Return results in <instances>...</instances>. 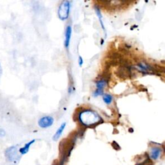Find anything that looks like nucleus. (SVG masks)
Returning <instances> with one entry per match:
<instances>
[{
  "label": "nucleus",
  "mask_w": 165,
  "mask_h": 165,
  "mask_svg": "<svg viewBox=\"0 0 165 165\" xmlns=\"http://www.w3.org/2000/svg\"><path fill=\"white\" fill-rule=\"evenodd\" d=\"M78 120L82 125L86 127L99 124L101 121H103L97 112L90 109H86L80 112L78 114Z\"/></svg>",
  "instance_id": "obj_1"
},
{
  "label": "nucleus",
  "mask_w": 165,
  "mask_h": 165,
  "mask_svg": "<svg viewBox=\"0 0 165 165\" xmlns=\"http://www.w3.org/2000/svg\"><path fill=\"white\" fill-rule=\"evenodd\" d=\"M70 7H71V4L69 1H64L60 4L58 9L57 14L59 18L61 20L65 21L68 19L70 12Z\"/></svg>",
  "instance_id": "obj_2"
},
{
  "label": "nucleus",
  "mask_w": 165,
  "mask_h": 165,
  "mask_svg": "<svg viewBox=\"0 0 165 165\" xmlns=\"http://www.w3.org/2000/svg\"><path fill=\"white\" fill-rule=\"evenodd\" d=\"M54 123V119L52 116H43L39 119L38 125L41 128H47L52 127Z\"/></svg>",
  "instance_id": "obj_3"
},
{
  "label": "nucleus",
  "mask_w": 165,
  "mask_h": 165,
  "mask_svg": "<svg viewBox=\"0 0 165 165\" xmlns=\"http://www.w3.org/2000/svg\"><path fill=\"white\" fill-rule=\"evenodd\" d=\"M108 81L105 79H101L98 80L96 82V90L93 93L94 97H97L99 96L103 95V90L107 84Z\"/></svg>",
  "instance_id": "obj_4"
},
{
  "label": "nucleus",
  "mask_w": 165,
  "mask_h": 165,
  "mask_svg": "<svg viewBox=\"0 0 165 165\" xmlns=\"http://www.w3.org/2000/svg\"><path fill=\"white\" fill-rule=\"evenodd\" d=\"M18 149L15 147H10L5 151V156L9 161H14L18 158Z\"/></svg>",
  "instance_id": "obj_5"
},
{
  "label": "nucleus",
  "mask_w": 165,
  "mask_h": 165,
  "mask_svg": "<svg viewBox=\"0 0 165 165\" xmlns=\"http://www.w3.org/2000/svg\"><path fill=\"white\" fill-rule=\"evenodd\" d=\"M72 27L70 25H68L66 27L65 30V41H64V45L66 49H69V46H70V40H71V37H72Z\"/></svg>",
  "instance_id": "obj_6"
},
{
  "label": "nucleus",
  "mask_w": 165,
  "mask_h": 165,
  "mask_svg": "<svg viewBox=\"0 0 165 165\" xmlns=\"http://www.w3.org/2000/svg\"><path fill=\"white\" fill-rule=\"evenodd\" d=\"M162 150L159 147H152L150 152V156L151 159L154 160H157L159 158V157L161 155Z\"/></svg>",
  "instance_id": "obj_7"
},
{
  "label": "nucleus",
  "mask_w": 165,
  "mask_h": 165,
  "mask_svg": "<svg viewBox=\"0 0 165 165\" xmlns=\"http://www.w3.org/2000/svg\"><path fill=\"white\" fill-rule=\"evenodd\" d=\"M66 126V123H63L61 125L60 127H59V128L57 130L56 133H54V135L53 136V140L56 141H57L60 138L61 135L63 134V133L65 129V127Z\"/></svg>",
  "instance_id": "obj_8"
},
{
  "label": "nucleus",
  "mask_w": 165,
  "mask_h": 165,
  "mask_svg": "<svg viewBox=\"0 0 165 165\" xmlns=\"http://www.w3.org/2000/svg\"><path fill=\"white\" fill-rule=\"evenodd\" d=\"M35 141H36V140H35V139H32V140L30 141L29 142L26 143L24 145V146H23L22 148H21L20 149H19V152L20 153V154L21 155H25V154H27V153L29 152V151L30 150V147L32 146V145L35 143Z\"/></svg>",
  "instance_id": "obj_9"
},
{
  "label": "nucleus",
  "mask_w": 165,
  "mask_h": 165,
  "mask_svg": "<svg viewBox=\"0 0 165 165\" xmlns=\"http://www.w3.org/2000/svg\"><path fill=\"white\" fill-rule=\"evenodd\" d=\"M95 11H96V14H97V16L98 19H99V23H100L101 28H102V29L103 30L104 32L106 33V29H105L104 23H103V15H102V14L101 13V10L99 9V7L95 6Z\"/></svg>",
  "instance_id": "obj_10"
},
{
  "label": "nucleus",
  "mask_w": 165,
  "mask_h": 165,
  "mask_svg": "<svg viewBox=\"0 0 165 165\" xmlns=\"http://www.w3.org/2000/svg\"><path fill=\"white\" fill-rule=\"evenodd\" d=\"M103 100L105 104L110 105L113 101V97L109 94H103Z\"/></svg>",
  "instance_id": "obj_11"
},
{
  "label": "nucleus",
  "mask_w": 165,
  "mask_h": 165,
  "mask_svg": "<svg viewBox=\"0 0 165 165\" xmlns=\"http://www.w3.org/2000/svg\"><path fill=\"white\" fill-rule=\"evenodd\" d=\"M78 63H79L80 66H82L83 65V59L81 56H80L79 59H78Z\"/></svg>",
  "instance_id": "obj_12"
},
{
  "label": "nucleus",
  "mask_w": 165,
  "mask_h": 165,
  "mask_svg": "<svg viewBox=\"0 0 165 165\" xmlns=\"http://www.w3.org/2000/svg\"><path fill=\"white\" fill-rule=\"evenodd\" d=\"M6 133H5V131L3 129H1L0 128V137H3L5 136Z\"/></svg>",
  "instance_id": "obj_13"
},
{
  "label": "nucleus",
  "mask_w": 165,
  "mask_h": 165,
  "mask_svg": "<svg viewBox=\"0 0 165 165\" xmlns=\"http://www.w3.org/2000/svg\"><path fill=\"white\" fill-rule=\"evenodd\" d=\"M0 67H1V66H0Z\"/></svg>",
  "instance_id": "obj_14"
}]
</instances>
